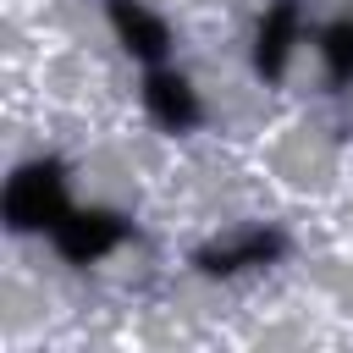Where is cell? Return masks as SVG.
Listing matches in <instances>:
<instances>
[{
	"mask_svg": "<svg viewBox=\"0 0 353 353\" xmlns=\"http://www.w3.org/2000/svg\"><path fill=\"white\" fill-rule=\"evenodd\" d=\"M143 105H149V116H154L160 127H171V132H182V127L199 121L193 88H188L182 77H171V72H154V77L143 83Z\"/></svg>",
	"mask_w": 353,
	"mask_h": 353,
	"instance_id": "3",
	"label": "cell"
},
{
	"mask_svg": "<svg viewBox=\"0 0 353 353\" xmlns=\"http://www.w3.org/2000/svg\"><path fill=\"white\" fill-rule=\"evenodd\" d=\"M325 66L331 77H353V22H336L325 33Z\"/></svg>",
	"mask_w": 353,
	"mask_h": 353,
	"instance_id": "7",
	"label": "cell"
},
{
	"mask_svg": "<svg viewBox=\"0 0 353 353\" xmlns=\"http://www.w3.org/2000/svg\"><path fill=\"white\" fill-rule=\"evenodd\" d=\"M276 254H281V237H276V232H254V237H243V243H232V248H204L199 265H204L210 276H232V270L265 265V259H276Z\"/></svg>",
	"mask_w": 353,
	"mask_h": 353,
	"instance_id": "6",
	"label": "cell"
},
{
	"mask_svg": "<svg viewBox=\"0 0 353 353\" xmlns=\"http://www.w3.org/2000/svg\"><path fill=\"white\" fill-rule=\"evenodd\" d=\"M66 215V176L61 165H22L6 188V226L11 232H39Z\"/></svg>",
	"mask_w": 353,
	"mask_h": 353,
	"instance_id": "1",
	"label": "cell"
},
{
	"mask_svg": "<svg viewBox=\"0 0 353 353\" xmlns=\"http://www.w3.org/2000/svg\"><path fill=\"white\" fill-rule=\"evenodd\" d=\"M110 22H116V33H121V44L132 50V55H143V61H160L165 55V22L160 17H149L138 0H110Z\"/></svg>",
	"mask_w": 353,
	"mask_h": 353,
	"instance_id": "4",
	"label": "cell"
},
{
	"mask_svg": "<svg viewBox=\"0 0 353 353\" xmlns=\"http://www.w3.org/2000/svg\"><path fill=\"white\" fill-rule=\"evenodd\" d=\"M292 33H298V6L292 0H276L259 22V44H254V61L265 77H281L287 66V50H292Z\"/></svg>",
	"mask_w": 353,
	"mask_h": 353,
	"instance_id": "5",
	"label": "cell"
},
{
	"mask_svg": "<svg viewBox=\"0 0 353 353\" xmlns=\"http://www.w3.org/2000/svg\"><path fill=\"white\" fill-rule=\"evenodd\" d=\"M50 232H55V248H61L72 265H88V259L110 254V248L127 237V221L110 215V210H66Z\"/></svg>",
	"mask_w": 353,
	"mask_h": 353,
	"instance_id": "2",
	"label": "cell"
}]
</instances>
